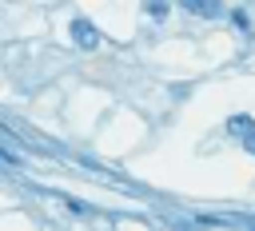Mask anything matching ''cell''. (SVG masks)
Wrapping results in <instances>:
<instances>
[{
  "instance_id": "cell-3",
  "label": "cell",
  "mask_w": 255,
  "mask_h": 231,
  "mask_svg": "<svg viewBox=\"0 0 255 231\" xmlns=\"http://www.w3.org/2000/svg\"><path fill=\"white\" fill-rule=\"evenodd\" d=\"M227 131H231L235 139H247V135H255V119H251V116H231V119H227Z\"/></svg>"
},
{
  "instance_id": "cell-4",
  "label": "cell",
  "mask_w": 255,
  "mask_h": 231,
  "mask_svg": "<svg viewBox=\"0 0 255 231\" xmlns=\"http://www.w3.org/2000/svg\"><path fill=\"white\" fill-rule=\"evenodd\" d=\"M147 12H151L155 20H163V16H167V0H147Z\"/></svg>"
},
{
  "instance_id": "cell-2",
  "label": "cell",
  "mask_w": 255,
  "mask_h": 231,
  "mask_svg": "<svg viewBox=\"0 0 255 231\" xmlns=\"http://www.w3.org/2000/svg\"><path fill=\"white\" fill-rule=\"evenodd\" d=\"M72 40H76L80 48H88V52H92V48L100 44V32H96L88 20H72Z\"/></svg>"
},
{
  "instance_id": "cell-6",
  "label": "cell",
  "mask_w": 255,
  "mask_h": 231,
  "mask_svg": "<svg viewBox=\"0 0 255 231\" xmlns=\"http://www.w3.org/2000/svg\"><path fill=\"white\" fill-rule=\"evenodd\" d=\"M243 143H247V151H251V155H255V135H247V139H243Z\"/></svg>"
},
{
  "instance_id": "cell-5",
  "label": "cell",
  "mask_w": 255,
  "mask_h": 231,
  "mask_svg": "<svg viewBox=\"0 0 255 231\" xmlns=\"http://www.w3.org/2000/svg\"><path fill=\"white\" fill-rule=\"evenodd\" d=\"M231 16H235V24H239V28H251V20H247V12H243V8H239V12H231Z\"/></svg>"
},
{
  "instance_id": "cell-1",
  "label": "cell",
  "mask_w": 255,
  "mask_h": 231,
  "mask_svg": "<svg viewBox=\"0 0 255 231\" xmlns=\"http://www.w3.org/2000/svg\"><path fill=\"white\" fill-rule=\"evenodd\" d=\"M179 8H187L191 16H203V20L223 16V4H219V0H179Z\"/></svg>"
}]
</instances>
